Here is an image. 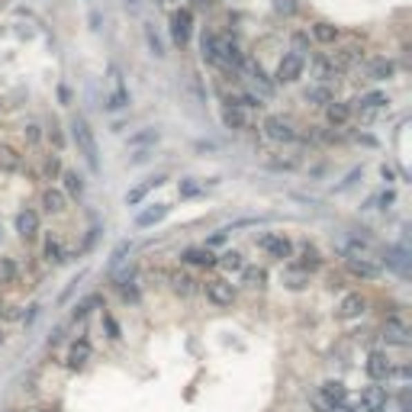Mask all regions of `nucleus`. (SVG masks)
<instances>
[{
  "instance_id": "f257e3e1",
  "label": "nucleus",
  "mask_w": 412,
  "mask_h": 412,
  "mask_svg": "<svg viewBox=\"0 0 412 412\" xmlns=\"http://www.w3.org/2000/svg\"><path fill=\"white\" fill-rule=\"evenodd\" d=\"M71 139H75V145H77V155L87 161V168L100 171V149H97V135H94V129L87 126L84 116H75V120H71Z\"/></svg>"
},
{
  "instance_id": "f03ea898",
  "label": "nucleus",
  "mask_w": 412,
  "mask_h": 412,
  "mask_svg": "<svg viewBox=\"0 0 412 412\" xmlns=\"http://www.w3.org/2000/svg\"><path fill=\"white\" fill-rule=\"evenodd\" d=\"M190 36H194V10L180 7L171 13V39H174V46H187Z\"/></svg>"
},
{
  "instance_id": "7ed1b4c3",
  "label": "nucleus",
  "mask_w": 412,
  "mask_h": 412,
  "mask_svg": "<svg viewBox=\"0 0 412 412\" xmlns=\"http://www.w3.org/2000/svg\"><path fill=\"white\" fill-rule=\"evenodd\" d=\"M258 248H261V252H268L271 258H277V261H287V258H293V242L283 232H264L261 238H258Z\"/></svg>"
},
{
  "instance_id": "20e7f679",
  "label": "nucleus",
  "mask_w": 412,
  "mask_h": 412,
  "mask_svg": "<svg viewBox=\"0 0 412 412\" xmlns=\"http://www.w3.org/2000/svg\"><path fill=\"white\" fill-rule=\"evenodd\" d=\"M264 135L271 142H277V145H283V142H293L300 132H297L293 120H287V116H268L264 120Z\"/></svg>"
},
{
  "instance_id": "39448f33",
  "label": "nucleus",
  "mask_w": 412,
  "mask_h": 412,
  "mask_svg": "<svg viewBox=\"0 0 412 412\" xmlns=\"http://www.w3.org/2000/svg\"><path fill=\"white\" fill-rule=\"evenodd\" d=\"M206 300L213 303L216 309H229L235 303V287L229 281H206Z\"/></svg>"
},
{
  "instance_id": "423d86ee",
  "label": "nucleus",
  "mask_w": 412,
  "mask_h": 412,
  "mask_svg": "<svg viewBox=\"0 0 412 412\" xmlns=\"http://www.w3.org/2000/svg\"><path fill=\"white\" fill-rule=\"evenodd\" d=\"M303 68H306V62L303 58H297L293 52H287V55L281 58V65H277V75H274V81L277 84H297L303 77Z\"/></svg>"
},
{
  "instance_id": "0eeeda50",
  "label": "nucleus",
  "mask_w": 412,
  "mask_h": 412,
  "mask_svg": "<svg viewBox=\"0 0 412 412\" xmlns=\"http://www.w3.org/2000/svg\"><path fill=\"white\" fill-rule=\"evenodd\" d=\"M380 332H384V341L386 345H396V348H406L412 341V335H409V326H406L403 319L400 316H390L384 322V328H380Z\"/></svg>"
},
{
  "instance_id": "6e6552de",
  "label": "nucleus",
  "mask_w": 412,
  "mask_h": 412,
  "mask_svg": "<svg viewBox=\"0 0 412 412\" xmlns=\"http://www.w3.org/2000/svg\"><path fill=\"white\" fill-rule=\"evenodd\" d=\"M13 223H17V235L23 238V242H32V238L39 235V225H42V223H39V213L32 209V206H26V209H19Z\"/></svg>"
},
{
  "instance_id": "1a4fd4ad",
  "label": "nucleus",
  "mask_w": 412,
  "mask_h": 412,
  "mask_svg": "<svg viewBox=\"0 0 412 412\" xmlns=\"http://www.w3.org/2000/svg\"><path fill=\"white\" fill-rule=\"evenodd\" d=\"M345 268L351 277H357V281H377L380 277V264L371 261V258H345Z\"/></svg>"
},
{
  "instance_id": "9d476101",
  "label": "nucleus",
  "mask_w": 412,
  "mask_h": 412,
  "mask_svg": "<svg viewBox=\"0 0 412 412\" xmlns=\"http://www.w3.org/2000/svg\"><path fill=\"white\" fill-rule=\"evenodd\" d=\"M386 409V390L384 386H364L361 390V406H357V412H384Z\"/></svg>"
},
{
  "instance_id": "9b49d317",
  "label": "nucleus",
  "mask_w": 412,
  "mask_h": 412,
  "mask_svg": "<svg viewBox=\"0 0 412 412\" xmlns=\"http://www.w3.org/2000/svg\"><path fill=\"white\" fill-rule=\"evenodd\" d=\"M367 300L361 297V293H348V297H341V303H338L335 309V319H341V322H351V319H361V312H364Z\"/></svg>"
},
{
  "instance_id": "f8f14e48",
  "label": "nucleus",
  "mask_w": 412,
  "mask_h": 412,
  "mask_svg": "<svg viewBox=\"0 0 412 412\" xmlns=\"http://www.w3.org/2000/svg\"><path fill=\"white\" fill-rule=\"evenodd\" d=\"M238 71H245V75L252 77L254 84L261 87V94H264V97H271V94H274V81H271L268 75H264V68L258 65L254 58H242V65H238Z\"/></svg>"
},
{
  "instance_id": "ddd939ff",
  "label": "nucleus",
  "mask_w": 412,
  "mask_h": 412,
  "mask_svg": "<svg viewBox=\"0 0 412 412\" xmlns=\"http://www.w3.org/2000/svg\"><path fill=\"white\" fill-rule=\"evenodd\" d=\"M91 355H94V351H91V341H87V338H77L75 345L68 348V357H65L68 371H84Z\"/></svg>"
},
{
  "instance_id": "4468645a",
  "label": "nucleus",
  "mask_w": 412,
  "mask_h": 412,
  "mask_svg": "<svg viewBox=\"0 0 412 412\" xmlns=\"http://www.w3.org/2000/svg\"><path fill=\"white\" fill-rule=\"evenodd\" d=\"M309 36L316 39L319 46H335L338 39H341V29L335 23H328V19H316L312 26H309Z\"/></svg>"
},
{
  "instance_id": "2eb2a0df",
  "label": "nucleus",
  "mask_w": 412,
  "mask_h": 412,
  "mask_svg": "<svg viewBox=\"0 0 412 412\" xmlns=\"http://www.w3.org/2000/svg\"><path fill=\"white\" fill-rule=\"evenodd\" d=\"M390 371H393V361L386 357V351H371L367 355V374H371V380H390Z\"/></svg>"
},
{
  "instance_id": "dca6fc26",
  "label": "nucleus",
  "mask_w": 412,
  "mask_h": 412,
  "mask_svg": "<svg viewBox=\"0 0 412 412\" xmlns=\"http://www.w3.org/2000/svg\"><path fill=\"white\" fill-rule=\"evenodd\" d=\"M351 113H355V106L345 100H332L326 103V120L328 126H335V129H341V126H348L351 122Z\"/></svg>"
},
{
  "instance_id": "f3484780",
  "label": "nucleus",
  "mask_w": 412,
  "mask_h": 412,
  "mask_svg": "<svg viewBox=\"0 0 412 412\" xmlns=\"http://www.w3.org/2000/svg\"><path fill=\"white\" fill-rule=\"evenodd\" d=\"M23 168V151L10 142H0V174H17Z\"/></svg>"
},
{
  "instance_id": "a211bd4d",
  "label": "nucleus",
  "mask_w": 412,
  "mask_h": 412,
  "mask_svg": "<svg viewBox=\"0 0 412 412\" xmlns=\"http://www.w3.org/2000/svg\"><path fill=\"white\" fill-rule=\"evenodd\" d=\"M319 268H322V252H319L316 245L303 242L300 245V258H297V271L312 274V271H319Z\"/></svg>"
},
{
  "instance_id": "6ab92c4d",
  "label": "nucleus",
  "mask_w": 412,
  "mask_h": 412,
  "mask_svg": "<svg viewBox=\"0 0 412 412\" xmlns=\"http://www.w3.org/2000/svg\"><path fill=\"white\" fill-rule=\"evenodd\" d=\"M42 209H46L48 216H62L68 209V197L58 187H46L42 190Z\"/></svg>"
},
{
  "instance_id": "aec40b11",
  "label": "nucleus",
  "mask_w": 412,
  "mask_h": 412,
  "mask_svg": "<svg viewBox=\"0 0 412 412\" xmlns=\"http://www.w3.org/2000/svg\"><path fill=\"white\" fill-rule=\"evenodd\" d=\"M180 261L194 264V268H216V254H213V248L200 245V248H187V252L180 254Z\"/></svg>"
},
{
  "instance_id": "412c9836",
  "label": "nucleus",
  "mask_w": 412,
  "mask_h": 412,
  "mask_svg": "<svg viewBox=\"0 0 412 412\" xmlns=\"http://www.w3.org/2000/svg\"><path fill=\"white\" fill-rule=\"evenodd\" d=\"M393 75H396L393 58H374V62L367 65V77H371V81H390Z\"/></svg>"
},
{
  "instance_id": "4be33fe9",
  "label": "nucleus",
  "mask_w": 412,
  "mask_h": 412,
  "mask_svg": "<svg viewBox=\"0 0 412 412\" xmlns=\"http://www.w3.org/2000/svg\"><path fill=\"white\" fill-rule=\"evenodd\" d=\"M42 258H46L48 264H65L68 261V252H65V245H62L58 235H48L46 238V245H42Z\"/></svg>"
},
{
  "instance_id": "5701e85b",
  "label": "nucleus",
  "mask_w": 412,
  "mask_h": 412,
  "mask_svg": "<svg viewBox=\"0 0 412 412\" xmlns=\"http://www.w3.org/2000/svg\"><path fill=\"white\" fill-rule=\"evenodd\" d=\"M322 400H326L328 406H332V409H338V406L345 403V396H348V390H345V384H341V380H326V384H322Z\"/></svg>"
},
{
  "instance_id": "b1692460",
  "label": "nucleus",
  "mask_w": 412,
  "mask_h": 412,
  "mask_svg": "<svg viewBox=\"0 0 412 412\" xmlns=\"http://www.w3.org/2000/svg\"><path fill=\"white\" fill-rule=\"evenodd\" d=\"M171 213V206L168 203H155V206H149V209H145V213H139L135 216V225H139V229H149V225H158L161 219H165V216Z\"/></svg>"
},
{
  "instance_id": "393cba45",
  "label": "nucleus",
  "mask_w": 412,
  "mask_h": 412,
  "mask_svg": "<svg viewBox=\"0 0 412 412\" xmlns=\"http://www.w3.org/2000/svg\"><path fill=\"white\" fill-rule=\"evenodd\" d=\"M242 283L248 290H264V287H268V271H264V268H254V264H245Z\"/></svg>"
},
{
  "instance_id": "a878e982",
  "label": "nucleus",
  "mask_w": 412,
  "mask_h": 412,
  "mask_svg": "<svg viewBox=\"0 0 412 412\" xmlns=\"http://www.w3.org/2000/svg\"><path fill=\"white\" fill-rule=\"evenodd\" d=\"M168 281H171V290L178 293V297H190V293H197V281H194L190 274H184V271H171Z\"/></svg>"
},
{
  "instance_id": "bb28decb",
  "label": "nucleus",
  "mask_w": 412,
  "mask_h": 412,
  "mask_svg": "<svg viewBox=\"0 0 412 412\" xmlns=\"http://www.w3.org/2000/svg\"><path fill=\"white\" fill-rule=\"evenodd\" d=\"M223 126L225 129H248V116H245V110H238V106H232V103H225L223 106Z\"/></svg>"
},
{
  "instance_id": "cd10ccee",
  "label": "nucleus",
  "mask_w": 412,
  "mask_h": 412,
  "mask_svg": "<svg viewBox=\"0 0 412 412\" xmlns=\"http://www.w3.org/2000/svg\"><path fill=\"white\" fill-rule=\"evenodd\" d=\"M165 184V178H149L145 184H139V187H132L129 194H126V206H139L142 200L149 197V190H155V187H161Z\"/></svg>"
},
{
  "instance_id": "c85d7f7f",
  "label": "nucleus",
  "mask_w": 412,
  "mask_h": 412,
  "mask_svg": "<svg viewBox=\"0 0 412 412\" xmlns=\"http://www.w3.org/2000/svg\"><path fill=\"white\" fill-rule=\"evenodd\" d=\"M386 94H380V91H371V94H364L361 100H357V113H364V116H371V113H377V110H384L386 106Z\"/></svg>"
},
{
  "instance_id": "c756f323",
  "label": "nucleus",
  "mask_w": 412,
  "mask_h": 412,
  "mask_svg": "<svg viewBox=\"0 0 412 412\" xmlns=\"http://www.w3.org/2000/svg\"><path fill=\"white\" fill-rule=\"evenodd\" d=\"M62 180H65V197H75V200H81L84 197V178L77 174V171H62Z\"/></svg>"
},
{
  "instance_id": "7c9ffc66",
  "label": "nucleus",
  "mask_w": 412,
  "mask_h": 412,
  "mask_svg": "<svg viewBox=\"0 0 412 412\" xmlns=\"http://www.w3.org/2000/svg\"><path fill=\"white\" fill-rule=\"evenodd\" d=\"M361 58H364V48L348 46V48H341V52L332 55V65H335V68H351L355 62H361Z\"/></svg>"
},
{
  "instance_id": "2f4dec72",
  "label": "nucleus",
  "mask_w": 412,
  "mask_h": 412,
  "mask_svg": "<svg viewBox=\"0 0 412 412\" xmlns=\"http://www.w3.org/2000/svg\"><path fill=\"white\" fill-rule=\"evenodd\" d=\"M200 55H203L206 65L216 68V32L213 29H203V32H200Z\"/></svg>"
},
{
  "instance_id": "473e14b6",
  "label": "nucleus",
  "mask_w": 412,
  "mask_h": 412,
  "mask_svg": "<svg viewBox=\"0 0 412 412\" xmlns=\"http://www.w3.org/2000/svg\"><path fill=\"white\" fill-rule=\"evenodd\" d=\"M62 155L58 151H48L46 158H42V180H55V178H62Z\"/></svg>"
},
{
  "instance_id": "72a5a7b5",
  "label": "nucleus",
  "mask_w": 412,
  "mask_h": 412,
  "mask_svg": "<svg viewBox=\"0 0 412 412\" xmlns=\"http://www.w3.org/2000/svg\"><path fill=\"white\" fill-rule=\"evenodd\" d=\"M216 264L225 268V271H242V268H245V254L242 252H223L219 258H216Z\"/></svg>"
},
{
  "instance_id": "f704fd0d",
  "label": "nucleus",
  "mask_w": 412,
  "mask_h": 412,
  "mask_svg": "<svg viewBox=\"0 0 412 412\" xmlns=\"http://www.w3.org/2000/svg\"><path fill=\"white\" fill-rule=\"evenodd\" d=\"M145 42H149V52H151L155 58H165V55H168V52H165V42H161V36L155 32V26H151V23H145Z\"/></svg>"
},
{
  "instance_id": "c9c22d12",
  "label": "nucleus",
  "mask_w": 412,
  "mask_h": 412,
  "mask_svg": "<svg viewBox=\"0 0 412 412\" xmlns=\"http://www.w3.org/2000/svg\"><path fill=\"white\" fill-rule=\"evenodd\" d=\"M283 283H287V290H306L309 287V274H303V271H287L283 274Z\"/></svg>"
},
{
  "instance_id": "e433bc0d",
  "label": "nucleus",
  "mask_w": 412,
  "mask_h": 412,
  "mask_svg": "<svg viewBox=\"0 0 412 412\" xmlns=\"http://www.w3.org/2000/svg\"><path fill=\"white\" fill-rule=\"evenodd\" d=\"M17 281V261L13 258H0V287Z\"/></svg>"
},
{
  "instance_id": "4c0bfd02",
  "label": "nucleus",
  "mask_w": 412,
  "mask_h": 412,
  "mask_svg": "<svg viewBox=\"0 0 412 412\" xmlns=\"http://www.w3.org/2000/svg\"><path fill=\"white\" fill-rule=\"evenodd\" d=\"M110 110H122V106H129V94L122 91V84H120V77H116V91L110 94V103H106Z\"/></svg>"
},
{
  "instance_id": "58836bf2",
  "label": "nucleus",
  "mask_w": 412,
  "mask_h": 412,
  "mask_svg": "<svg viewBox=\"0 0 412 412\" xmlns=\"http://www.w3.org/2000/svg\"><path fill=\"white\" fill-rule=\"evenodd\" d=\"M316 75H319V81H322V84H328V81H335V77H338V68L332 65V62H319Z\"/></svg>"
},
{
  "instance_id": "ea45409f",
  "label": "nucleus",
  "mask_w": 412,
  "mask_h": 412,
  "mask_svg": "<svg viewBox=\"0 0 412 412\" xmlns=\"http://www.w3.org/2000/svg\"><path fill=\"white\" fill-rule=\"evenodd\" d=\"M306 100L319 103V106H326V103H332L335 97L328 94V87H312V91H306Z\"/></svg>"
},
{
  "instance_id": "a19ab883",
  "label": "nucleus",
  "mask_w": 412,
  "mask_h": 412,
  "mask_svg": "<svg viewBox=\"0 0 412 412\" xmlns=\"http://www.w3.org/2000/svg\"><path fill=\"white\" fill-rule=\"evenodd\" d=\"M48 142H52V145H55V151L58 155H62V149H65V135H62V126H58V122H52V126H48Z\"/></svg>"
},
{
  "instance_id": "79ce46f5",
  "label": "nucleus",
  "mask_w": 412,
  "mask_h": 412,
  "mask_svg": "<svg viewBox=\"0 0 412 412\" xmlns=\"http://www.w3.org/2000/svg\"><path fill=\"white\" fill-rule=\"evenodd\" d=\"M293 55L306 62V55H309V36H303V32H297V36H293Z\"/></svg>"
},
{
  "instance_id": "37998d69",
  "label": "nucleus",
  "mask_w": 412,
  "mask_h": 412,
  "mask_svg": "<svg viewBox=\"0 0 412 412\" xmlns=\"http://www.w3.org/2000/svg\"><path fill=\"white\" fill-rule=\"evenodd\" d=\"M23 139H26L29 145H36V142L42 139V129H39V122H26V126H23Z\"/></svg>"
},
{
  "instance_id": "c03bdc74",
  "label": "nucleus",
  "mask_w": 412,
  "mask_h": 412,
  "mask_svg": "<svg viewBox=\"0 0 412 412\" xmlns=\"http://www.w3.org/2000/svg\"><path fill=\"white\" fill-rule=\"evenodd\" d=\"M274 13H281V17H293V13H297V0H274Z\"/></svg>"
},
{
  "instance_id": "a18cd8bd",
  "label": "nucleus",
  "mask_w": 412,
  "mask_h": 412,
  "mask_svg": "<svg viewBox=\"0 0 412 412\" xmlns=\"http://www.w3.org/2000/svg\"><path fill=\"white\" fill-rule=\"evenodd\" d=\"M94 306H100V297H87L84 303H77V309H75V319H84L87 312H91V309Z\"/></svg>"
},
{
  "instance_id": "49530a36",
  "label": "nucleus",
  "mask_w": 412,
  "mask_h": 412,
  "mask_svg": "<svg viewBox=\"0 0 412 412\" xmlns=\"http://www.w3.org/2000/svg\"><path fill=\"white\" fill-rule=\"evenodd\" d=\"M200 190H203V187H200L197 180H180V187H178V194H180V197H197Z\"/></svg>"
},
{
  "instance_id": "de8ad7c7",
  "label": "nucleus",
  "mask_w": 412,
  "mask_h": 412,
  "mask_svg": "<svg viewBox=\"0 0 412 412\" xmlns=\"http://www.w3.org/2000/svg\"><path fill=\"white\" fill-rule=\"evenodd\" d=\"M106 328H110V338H120V326H116L110 316H106Z\"/></svg>"
},
{
  "instance_id": "09e8293b",
  "label": "nucleus",
  "mask_w": 412,
  "mask_h": 412,
  "mask_svg": "<svg viewBox=\"0 0 412 412\" xmlns=\"http://www.w3.org/2000/svg\"><path fill=\"white\" fill-rule=\"evenodd\" d=\"M0 316L10 319V316H17V312H13V306H7V303H0Z\"/></svg>"
},
{
  "instance_id": "8fccbe9b",
  "label": "nucleus",
  "mask_w": 412,
  "mask_h": 412,
  "mask_svg": "<svg viewBox=\"0 0 412 412\" xmlns=\"http://www.w3.org/2000/svg\"><path fill=\"white\" fill-rule=\"evenodd\" d=\"M122 3H126V7H139V0H122Z\"/></svg>"
},
{
  "instance_id": "3c124183",
  "label": "nucleus",
  "mask_w": 412,
  "mask_h": 412,
  "mask_svg": "<svg viewBox=\"0 0 412 412\" xmlns=\"http://www.w3.org/2000/svg\"><path fill=\"white\" fill-rule=\"evenodd\" d=\"M26 412H55V409H26Z\"/></svg>"
},
{
  "instance_id": "603ef678",
  "label": "nucleus",
  "mask_w": 412,
  "mask_h": 412,
  "mask_svg": "<svg viewBox=\"0 0 412 412\" xmlns=\"http://www.w3.org/2000/svg\"><path fill=\"white\" fill-rule=\"evenodd\" d=\"M0 341H3V328H0Z\"/></svg>"
},
{
  "instance_id": "864d4df0",
  "label": "nucleus",
  "mask_w": 412,
  "mask_h": 412,
  "mask_svg": "<svg viewBox=\"0 0 412 412\" xmlns=\"http://www.w3.org/2000/svg\"><path fill=\"white\" fill-rule=\"evenodd\" d=\"M0 235H3V225H0Z\"/></svg>"
}]
</instances>
